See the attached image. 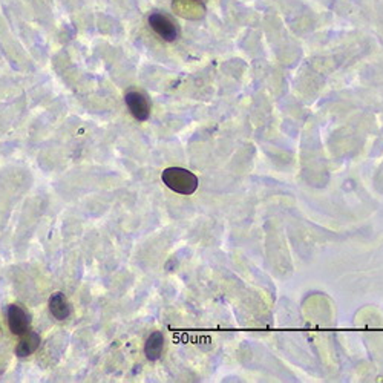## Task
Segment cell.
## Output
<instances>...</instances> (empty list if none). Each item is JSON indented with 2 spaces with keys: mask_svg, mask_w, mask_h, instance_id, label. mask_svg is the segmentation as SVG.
<instances>
[{
  "mask_svg": "<svg viewBox=\"0 0 383 383\" xmlns=\"http://www.w3.org/2000/svg\"><path fill=\"white\" fill-rule=\"evenodd\" d=\"M161 179L172 192L179 195H192L198 189V177L183 167H167L162 170Z\"/></svg>",
  "mask_w": 383,
  "mask_h": 383,
  "instance_id": "6da1fadb",
  "label": "cell"
},
{
  "mask_svg": "<svg viewBox=\"0 0 383 383\" xmlns=\"http://www.w3.org/2000/svg\"><path fill=\"white\" fill-rule=\"evenodd\" d=\"M149 26L165 42H175L179 37V26L175 18L166 13H152L148 18Z\"/></svg>",
  "mask_w": 383,
  "mask_h": 383,
  "instance_id": "7a4b0ae2",
  "label": "cell"
},
{
  "mask_svg": "<svg viewBox=\"0 0 383 383\" xmlns=\"http://www.w3.org/2000/svg\"><path fill=\"white\" fill-rule=\"evenodd\" d=\"M6 318H8V327L16 336H22V334L30 331L31 327V316L21 305H9L6 309Z\"/></svg>",
  "mask_w": 383,
  "mask_h": 383,
  "instance_id": "3957f363",
  "label": "cell"
},
{
  "mask_svg": "<svg viewBox=\"0 0 383 383\" xmlns=\"http://www.w3.org/2000/svg\"><path fill=\"white\" fill-rule=\"evenodd\" d=\"M124 103L129 108L133 118L146 121L150 117V103L145 94L140 91H129L124 95Z\"/></svg>",
  "mask_w": 383,
  "mask_h": 383,
  "instance_id": "277c9868",
  "label": "cell"
},
{
  "mask_svg": "<svg viewBox=\"0 0 383 383\" xmlns=\"http://www.w3.org/2000/svg\"><path fill=\"white\" fill-rule=\"evenodd\" d=\"M40 347V336L35 331H28L21 336L17 347H16V356L18 357H28Z\"/></svg>",
  "mask_w": 383,
  "mask_h": 383,
  "instance_id": "8992f818",
  "label": "cell"
},
{
  "mask_svg": "<svg viewBox=\"0 0 383 383\" xmlns=\"http://www.w3.org/2000/svg\"><path fill=\"white\" fill-rule=\"evenodd\" d=\"M50 311L57 321H66L72 313V306L63 293H54L50 298Z\"/></svg>",
  "mask_w": 383,
  "mask_h": 383,
  "instance_id": "5b68a950",
  "label": "cell"
},
{
  "mask_svg": "<svg viewBox=\"0 0 383 383\" xmlns=\"http://www.w3.org/2000/svg\"><path fill=\"white\" fill-rule=\"evenodd\" d=\"M195 2H203V0H195Z\"/></svg>",
  "mask_w": 383,
  "mask_h": 383,
  "instance_id": "ba28073f",
  "label": "cell"
},
{
  "mask_svg": "<svg viewBox=\"0 0 383 383\" xmlns=\"http://www.w3.org/2000/svg\"><path fill=\"white\" fill-rule=\"evenodd\" d=\"M162 348H165V336H162V333H152L145 345L146 357L149 360H158L162 354Z\"/></svg>",
  "mask_w": 383,
  "mask_h": 383,
  "instance_id": "52a82bcc",
  "label": "cell"
}]
</instances>
